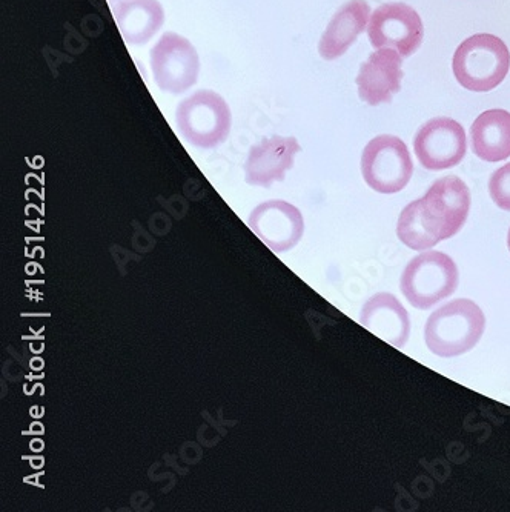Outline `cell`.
Wrapping results in <instances>:
<instances>
[{
    "label": "cell",
    "mask_w": 510,
    "mask_h": 512,
    "mask_svg": "<svg viewBox=\"0 0 510 512\" xmlns=\"http://www.w3.org/2000/svg\"><path fill=\"white\" fill-rule=\"evenodd\" d=\"M471 208V193L457 176L443 177L426 196L409 203L398 219V239L415 251L434 248L463 228Z\"/></svg>",
    "instance_id": "1"
},
{
    "label": "cell",
    "mask_w": 510,
    "mask_h": 512,
    "mask_svg": "<svg viewBox=\"0 0 510 512\" xmlns=\"http://www.w3.org/2000/svg\"><path fill=\"white\" fill-rule=\"evenodd\" d=\"M486 317L469 299H457L435 311L424 328L429 350L440 357H457L471 351L483 336Z\"/></svg>",
    "instance_id": "2"
},
{
    "label": "cell",
    "mask_w": 510,
    "mask_h": 512,
    "mask_svg": "<svg viewBox=\"0 0 510 512\" xmlns=\"http://www.w3.org/2000/svg\"><path fill=\"white\" fill-rule=\"evenodd\" d=\"M452 68L458 84L466 90L492 91L509 73V48L494 34H475L457 48Z\"/></svg>",
    "instance_id": "3"
},
{
    "label": "cell",
    "mask_w": 510,
    "mask_h": 512,
    "mask_svg": "<svg viewBox=\"0 0 510 512\" xmlns=\"http://www.w3.org/2000/svg\"><path fill=\"white\" fill-rule=\"evenodd\" d=\"M177 128L186 142L202 150H212L228 139L231 110L214 91L200 90L177 107Z\"/></svg>",
    "instance_id": "4"
},
{
    "label": "cell",
    "mask_w": 510,
    "mask_h": 512,
    "mask_svg": "<svg viewBox=\"0 0 510 512\" xmlns=\"http://www.w3.org/2000/svg\"><path fill=\"white\" fill-rule=\"evenodd\" d=\"M400 285L414 308L429 310L457 290L458 268L448 254L428 251L408 263Z\"/></svg>",
    "instance_id": "5"
},
{
    "label": "cell",
    "mask_w": 510,
    "mask_h": 512,
    "mask_svg": "<svg viewBox=\"0 0 510 512\" xmlns=\"http://www.w3.org/2000/svg\"><path fill=\"white\" fill-rule=\"evenodd\" d=\"M414 173L411 154L395 136L374 137L361 156V174L369 188L381 194H395L408 185Z\"/></svg>",
    "instance_id": "6"
},
{
    "label": "cell",
    "mask_w": 510,
    "mask_h": 512,
    "mask_svg": "<svg viewBox=\"0 0 510 512\" xmlns=\"http://www.w3.org/2000/svg\"><path fill=\"white\" fill-rule=\"evenodd\" d=\"M150 62L157 87L165 93H185L199 77V54L180 34H163L151 50Z\"/></svg>",
    "instance_id": "7"
},
{
    "label": "cell",
    "mask_w": 510,
    "mask_h": 512,
    "mask_svg": "<svg viewBox=\"0 0 510 512\" xmlns=\"http://www.w3.org/2000/svg\"><path fill=\"white\" fill-rule=\"evenodd\" d=\"M368 36L372 47L392 48L403 59L411 57L423 42L421 17L406 4H386L371 14Z\"/></svg>",
    "instance_id": "8"
},
{
    "label": "cell",
    "mask_w": 510,
    "mask_h": 512,
    "mask_svg": "<svg viewBox=\"0 0 510 512\" xmlns=\"http://www.w3.org/2000/svg\"><path fill=\"white\" fill-rule=\"evenodd\" d=\"M414 150L426 170H448L466 156V133L457 120L437 117L418 130Z\"/></svg>",
    "instance_id": "9"
},
{
    "label": "cell",
    "mask_w": 510,
    "mask_h": 512,
    "mask_svg": "<svg viewBox=\"0 0 510 512\" xmlns=\"http://www.w3.org/2000/svg\"><path fill=\"white\" fill-rule=\"evenodd\" d=\"M249 228L274 253H286L302 240L305 220L299 208L283 200H271L254 208Z\"/></svg>",
    "instance_id": "10"
},
{
    "label": "cell",
    "mask_w": 510,
    "mask_h": 512,
    "mask_svg": "<svg viewBox=\"0 0 510 512\" xmlns=\"http://www.w3.org/2000/svg\"><path fill=\"white\" fill-rule=\"evenodd\" d=\"M403 57L392 48H380L361 65L357 76L358 96L363 102L377 107L389 104L401 90Z\"/></svg>",
    "instance_id": "11"
},
{
    "label": "cell",
    "mask_w": 510,
    "mask_h": 512,
    "mask_svg": "<svg viewBox=\"0 0 510 512\" xmlns=\"http://www.w3.org/2000/svg\"><path fill=\"white\" fill-rule=\"evenodd\" d=\"M300 150L302 148L295 137L263 139L249 150L245 163L246 182L265 188L271 187L274 182H282L286 173L294 167L295 154Z\"/></svg>",
    "instance_id": "12"
},
{
    "label": "cell",
    "mask_w": 510,
    "mask_h": 512,
    "mask_svg": "<svg viewBox=\"0 0 510 512\" xmlns=\"http://www.w3.org/2000/svg\"><path fill=\"white\" fill-rule=\"evenodd\" d=\"M360 323L374 336L395 348H403L411 333L408 311L397 297L389 293L375 294L365 303Z\"/></svg>",
    "instance_id": "13"
},
{
    "label": "cell",
    "mask_w": 510,
    "mask_h": 512,
    "mask_svg": "<svg viewBox=\"0 0 510 512\" xmlns=\"http://www.w3.org/2000/svg\"><path fill=\"white\" fill-rule=\"evenodd\" d=\"M371 7L365 0H351L332 17L318 44L320 56L325 60L342 57L357 37L368 28Z\"/></svg>",
    "instance_id": "14"
},
{
    "label": "cell",
    "mask_w": 510,
    "mask_h": 512,
    "mask_svg": "<svg viewBox=\"0 0 510 512\" xmlns=\"http://www.w3.org/2000/svg\"><path fill=\"white\" fill-rule=\"evenodd\" d=\"M114 19L126 44H148L165 22L157 0H123L113 8Z\"/></svg>",
    "instance_id": "15"
},
{
    "label": "cell",
    "mask_w": 510,
    "mask_h": 512,
    "mask_svg": "<svg viewBox=\"0 0 510 512\" xmlns=\"http://www.w3.org/2000/svg\"><path fill=\"white\" fill-rule=\"evenodd\" d=\"M472 151L484 162L495 163L510 157V113L489 110L471 127Z\"/></svg>",
    "instance_id": "16"
},
{
    "label": "cell",
    "mask_w": 510,
    "mask_h": 512,
    "mask_svg": "<svg viewBox=\"0 0 510 512\" xmlns=\"http://www.w3.org/2000/svg\"><path fill=\"white\" fill-rule=\"evenodd\" d=\"M489 193L498 208L510 211V162L492 174L489 180Z\"/></svg>",
    "instance_id": "17"
},
{
    "label": "cell",
    "mask_w": 510,
    "mask_h": 512,
    "mask_svg": "<svg viewBox=\"0 0 510 512\" xmlns=\"http://www.w3.org/2000/svg\"><path fill=\"white\" fill-rule=\"evenodd\" d=\"M120 2H123V0H108V4H110L111 8L116 7V5H119Z\"/></svg>",
    "instance_id": "18"
},
{
    "label": "cell",
    "mask_w": 510,
    "mask_h": 512,
    "mask_svg": "<svg viewBox=\"0 0 510 512\" xmlns=\"http://www.w3.org/2000/svg\"><path fill=\"white\" fill-rule=\"evenodd\" d=\"M507 245H509V251H510V231H509V236H507Z\"/></svg>",
    "instance_id": "19"
}]
</instances>
